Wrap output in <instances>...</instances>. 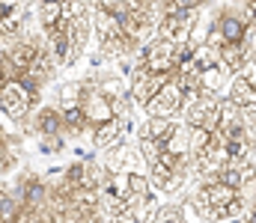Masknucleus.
<instances>
[{
    "label": "nucleus",
    "mask_w": 256,
    "mask_h": 223,
    "mask_svg": "<svg viewBox=\"0 0 256 223\" xmlns=\"http://www.w3.org/2000/svg\"><path fill=\"white\" fill-rule=\"evenodd\" d=\"M30 131H33V137L42 143L45 152H63L66 143H68V137H66V122H63V116H60V110H57L54 104H45V107L36 110Z\"/></svg>",
    "instance_id": "obj_14"
},
{
    "label": "nucleus",
    "mask_w": 256,
    "mask_h": 223,
    "mask_svg": "<svg viewBox=\"0 0 256 223\" xmlns=\"http://www.w3.org/2000/svg\"><path fill=\"white\" fill-rule=\"evenodd\" d=\"M206 51L226 74H242L254 63V6H218L208 15Z\"/></svg>",
    "instance_id": "obj_10"
},
{
    "label": "nucleus",
    "mask_w": 256,
    "mask_h": 223,
    "mask_svg": "<svg viewBox=\"0 0 256 223\" xmlns=\"http://www.w3.org/2000/svg\"><path fill=\"white\" fill-rule=\"evenodd\" d=\"M140 161L149 185L161 194H176L194 170L191 137L179 119H146L137 131Z\"/></svg>",
    "instance_id": "obj_5"
},
{
    "label": "nucleus",
    "mask_w": 256,
    "mask_h": 223,
    "mask_svg": "<svg viewBox=\"0 0 256 223\" xmlns=\"http://www.w3.org/2000/svg\"><path fill=\"white\" fill-rule=\"evenodd\" d=\"M36 223H104L102 209V167L92 161H72L63 167Z\"/></svg>",
    "instance_id": "obj_7"
},
{
    "label": "nucleus",
    "mask_w": 256,
    "mask_h": 223,
    "mask_svg": "<svg viewBox=\"0 0 256 223\" xmlns=\"http://www.w3.org/2000/svg\"><path fill=\"white\" fill-rule=\"evenodd\" d=\"M39 24H42V39L54 57V66H74L90 42L92 6H86V3H42Z\"/></svg>",
    "instance_id": "obj_11"
},
{
    "label": "nucleus",
    "mask_w": 256,
    "mask_h": 223,
    "mask_svg": "<svg viewBox=\"0 0 256 223\" xmlns=\"http://www.w3.org/2000/svg\"><path fill=\"white\" fill-rule=\"evenodd\" d=\"M191 209L208 223H230L254 209V170H218L200 176Z\"/></svg>",
    "instance_id": "obj_9"
},
{
    "label": "nucleus",
    "mask_w": 256,
    "mask_h": 223,
    "mask_svg": "<svg viewBox=\"0 0 256 223\" xmlns=\"http://www.w3.org/2000/svg\"><path fill=\"white\" fill-rule=\"evenodd\" d=\"M149 223H191V221L185 218V209H179V206H161L152 215Z\"/></svg>",
    "instance_id": "obj_18"
},
{
    "label": "nucleus",
    "mask_w": 256,
    "mask_h": 223,
    "mask_svg": "<svg viewBox=\"0 0 256 223\" xmlns=\"http://www.w3.org/2000/svg\"><path fill=\"white\" fill-rule=\"evenodd\" d=\"M54 57L39 33H24L0 48V113L24 122L39 107L45 86L54 80Z\"/></svg>",
    "instance_id": "obj_4"
},
{
    "label": "nucleus",
    "mask_w": 256,
    "mask_h": 223,
    "mask_svg": "<svg viewBox=\"0 0 256 223\" xmlns=\"http://www.w3.org/2000/svg\"><path fill=\"white\" fill-rule=\"evenodd\" d=\"M236 107H242L248 116H256V92H254V69H248L244 74L236 77L230 95H226Z\"/></svg>",
    "instance_id": "obj_16"
},
{
    "label": "nucleus",
    "mask_w": 256,
    "mask_h": 223,
    "mask_svg": "<svg viewBox=\"0 0 256 223\" xmlns=\"http://www.w3.org/2000/svg\"><path fill=\"white\" fill-rule=\"evenodd\" d=\"M92 27L102 60H122L146 45L155 27V3H96Z\"/></svg>",
    "instance_id": "obj_8"
},
{
    "label": "nucleus",
    "mask_w": 256,
    "mask_h": 223,
    "mask_svg": "<svg viewBox=\"0 0 256 223\" xmlns=\"http://www.w3.org/2000/svg\"><path fill=\"white\" fill-rule=\"evenodd\" d=\"M226 72L196 39H152L137 51L131 98L149 119H176L194 104L214 98Z\"/></svg>",
    "instance_id": "obj_1"
},
{
    "label": "nucleus",
    "mask_w": 256,
    "mask_h": 223,
    "mask_svg": "<svg viewBox=\"0 0 256 223\" xmlns=\"http://www.w3.org/2000/svg\"><path fill=\"white\" fill-rule=\"evenodd\" d=\"M191 161L200 176L218 170H254V116L230 98H206L185 113Z\"/></svg>",
    "instance_id": "obj_3"
},
{
    "label": "nucleus",
    "mask_w": 256,
    "mask_h": 223,
    "mask_svg": "<svg viewBox=\"0 0 256 223\" xmlns=\"http://www.w3.org/2000/svg\"><path fill=\"white\" fill-rule=\"evenodd\" d=\"M21 161V137L0 125V176Z\"/></svg>",
    "instance_id": "obj_17"
},
{
    "label": "nucleus",
    "mask_w": 256,
    "mask_h": 223,
    "mask_svg": "<svg viewBox=\"0 0 256 223\" xmlns=\"http://www.w3.org/2000/svg\"><path fill=\"white\" fill-rule=\"evenodd\" d=\"M30 18H33V9L27 3H0V48L21 39L27 33Z\"/></svg>",
    "instance_id": "obj_15"
},
{
    "label": "nucleus",
    "mask_w": 256,
    "mask_h": 223,
    "mask_svg": "<svg viewBox=\"0 0 256 223\" xmlns=\"http://www.w3.org/2000/svg\"><path fill=\"white\" fill-rule=\"evenodd\" d=\"M102 209L104 223H149L158 212L155 191L146 179L143 161L134 152H116L102 167Z\"/></svg>",
    "instance_id": "obj_6"
},
{
    "label": "nucleus",
    "mask_w": 256,
    "mask_h": 223,
    "mask_svg": "<svg viewBox=\"0 0 256 223\" xmlns=\"http://www.w3.org/2000/svg\"><path fill=\"white\" fill-rule=\"evenodd\" d=\"M232 223H254V212H250V215H244V218H238V221H232Z\"/></svg>",
    "instance_id": "obj_19"
},
{
    "label": "nucleus",
    "mask_w": 256,
    "mask_h": 223,
    "mask_svg": "<svg viewBox=\"0 0 256 223\" xmlns=\"http://www.w3.org/2000/svg\"><path fill=\"white\" fill-rule=\"evenodd\" d=\"M54 107L66 122V137L96 149L114 146L131 125V95L120 74L92 72L66 83Z\"/></svg>",
    "instance_id": "obj_2"
},
{
    "label": "nucleus",
    "mask_w": 256,
    "mask_h": 223,
    "mask_svg": "<svg viewBox=\"0 0 256 223\" xmlns=\"http://www.w3.org/2000/svg\"><path fill=\"white\" fill-rule=\"evenodd\" d=\"M48 185L45 176L30 170L15 182L0 185V223H36L48 200Z\"/></svg>",
    "instance_id": "obj_12"
},
{
    "label": "nucleus",
    "mask_w": 256,
    "mask_h": 223,
    "mask_svg": "<svg viewBox=\"0 0 256 223\" xmlns=\"http://www.w3.org/2000/svg\"><path fill=\"white\" fill-rule=\"evenodd\" d=\"M200 18H202V6L200 3H158L155 6L158 39H167V42L191 39Z\"/></svg>",
    "instance_id": "obj_13"
}]
</instances>
